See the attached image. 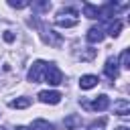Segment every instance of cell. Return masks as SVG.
Instances as JSON below:
<instances>
[{"label":"cell","instance_id":"1","mask_svg":"<svg viewBox=\"0 0 130 130\" xmlns=\"http://www.w3.org/2000/svg\"><path fill=\"white\" fill-rule=\"evenodd\" d=\"M55 22H57L59 26H65V28L75 26V24H77V12H75L73 8H65V10L55 18Z\"/></svg>","mask_w":130,"mask_h":130},{"label":"cell","instance_id":"2","mask_svg":"<svg viewBox=\"0 0 130 130\" xmlns=\"http://www.w3.org/2000/svg\"><path fill=\"white\" fill-rule=\"evenodd\" d=\"M45 81H47V83H51V85H59V83L63 81V73L59 71V67H57V65L47 63V69H45Z\"/></svg>","mask_w":130,"mask_h":130},{"label":"cell","instance_id":"3","mask_svg":"<svg viewBox=\"0 0 130 130\" xmlns=\"http://www.w3.org/2000/svg\"><path fill=\"white\" fill-rule=\"evenodd\" d=\"M45 69H47V63H45V61H35V63H32V67L28 69V81L39 83V81H41V77L45 75Z\"/></svg>","mask_w":130,"mask_h":130},{"label":"cell","instance_id":"4","mask_svg":"<svg viewBox=\"0 0 130 130\" xmlns=\"http://www.w3.org/2000/svg\"><path fill=\"white\" fill-rule=\"evenodd\" d=\"M61 98H63V95H61L59 91H53V89H51V91H49V89H45V91H41V93H39V100H41L43 104H59V102H61Z\"/></svg>","mask_w":130,"mask_h":130},{"label":"cell","instance_id":"5","mask_svg":"<svg viewBox=\"0 0 130 130\" xmlns=\"http://www.w3.org/2000/svg\"><path fill=\"white\" fill-rule=\"evenodd\" d=\"M104 71H106V75H108L110 79H116V77H118V61H116V57H110V59L106 61Z\"/></svg>","mask_w":130,"mask_h":130},{"label":"cell","instance_id":"6","mask_svg":"<svg viewBox=\"0 0 130 130\" xmlns=\"http://www.w3.org/2000/svg\"><path fill=\"white\" fill-rule=\"evenodd\" d=\"M85 39H87L89 43H102V41H104V30H102V26H91V28L87 30Z\"/></svg>","mask_w":130,"mask_h":130},{"label":"cell","instance_id":"7","mask_svg":"<svg viewBox=\"0 0 130 130\" xmlns=\"http://www.w3.org/2000/svg\"><path fill=\"white\" fill-rule=\"evenodd\" d=\"M98 81H100V79H98L95 75H81V77H79V87H81V89H91V87L98 85Z\"/></svg>","mask_w":130,"mask_h":130},{"label":"cell","instance_id":"8","mask_svg":"<svg viewBox=\"0 0 130 130\" xmlns=\"http://www.w3.org/2000/svg\"><path fill=\"white\" fill-rule=\"evenodd\" d=\"M108 106H110V98L108 95H98L95 100H93V104H91V108L95 110V112H104V110H108Z\"/></svg>","mask_w":130,"mask_h":130},{"label":"cell","instance_id":"9","mask_svg":"<svg viewBox=\"0 0 130 130\" xmlns=\"http://www.w3.org/2000/svg\"><path fill=\"white\" fill-rule=\"evenodd\" d=\"M114 114L118 116H128L130 114V102L128 100H118L114 104Z\"/></svg>","mask_w":130,"mask_h":130},{"label":"cell","instance_id":"10","mask_svg":"<svg viewBox=\"0 0 130 130\" xmlns=\"http://www.w3.org/2000/svg\"><path fill=\"white\" fill-rule=\"evenodd\" d=\"M83 16H87V18H98V16H100V8H98L95 4L85 2V4H83Z\"/></svg>","mask_w":130,"mask_h":130},{"label":"cell","instance_id":"11","mask_svg":"<svg viewBox=\"0 0 130 130\" xmlns=\"http://www.w3.org/2000/svg\"><path fill=\"white\" fill-rule=\"evenodd\" d=\"M63 124H65V128H67V130H73V128L81 126V118H79V116H75V114H71V116H67V118L63 120Z\"/></svg>","mask_w":130,"mask_h":130},{"label":"cell","instance_id":"12","mask_svg":"<svg viewBox=\"0 0 130 130\" xmlns=\"http://www.w3.org/2000/svg\"><path fill=\"white\" fill-rule=\"evenodd\" d=\"M30 130H55V128H53V124H51V122H47V120L39 118V120H35V122L30 124Z\"/></svg>","mask_w":130,"mask_h":130},{"label":"cell","instance_id":"13","mask_svg":"<svg viewBox=\"0 0 130 130\" xmlns=\"http://www.w3.org/2000/svg\"><path fill=\"white\" fill-rule=\"evenodd\" d=\"M8 106H10V108H16V110H24V108L30 106V100H28V98H16V100H12Z\"/></svg>","mask_w":130,"mask_h":130},{"label":"cell","instance_id":"14","mask_svg":"<svg viewBox=\"0 0 130 130\" xmlns=\"http://www.w3.org/2000/svg\"><path fill=\"white\" fill-rule=\"evenodd\" d=\"M120 30H122V20H112V22L108 24V32H110L112 37H118Z\"/></svg>","mask_w":130,"mask_h":130},{"label":"cell","instance_id":"15","mask_svg":"<svg viewBox=\"0 0 130 130\" xmlns=\"http://www.w3.org/2000/svg\"><path fill=\"white\" fill-rule=\"evenodd\" d=\"M120 63H122V67H124V69H128V67H130V53H128V49H124V51H122V55H120Z\"/></svg>","mask_w":130,"mask_h":130},{"label":"cell","instance_id":"16","mask_svg":"<svg viewBox=\"0 0 130 130\" xmlns=\"http://www.w3.org/2000/svg\"><path fill=\"white\" fill-rule=\"evenodd\" d=\"M28 4H30V2H26V0H24V2H14V0L8 2V6H12V8H26Z\"/></svg>","mask_w":130,"mask_h":130},{"label":"cell","instance_id":"17","mask_svg":"<svg viewBox=\"0 0 130 130\" xmlns=\"http://www.w3.org/2000/svg\"><path fill=\"white\" fill-rule=\"evenodd\" d=\"M4 41L12 43V41H14V35H10V32H4Z\"/></svg>","mask_w":130,"mask_h":130},{"label":"cell","instance_id":"18","mask_svg":"<svg viewBox=\"0 0 130 130\" xmlns=\"http://www.w3.org/2000/svg\"><path fill=\"white\" fill-rule=\"evenodd\" d=\"M116 130H128V128H126V126H120V128H116Z\"/></svg>","mask_w":130,"mask_h":130},{"label":"cell","instance_id":"19","mask_svg":"<svg viewBox=\"0 0 130 130\" xmlns=\"http://www.w3.org/2000/svg\"><path fill=\"white\" fill-rule=\"evenodd\" d=\"M0 130H6V128H0Z\"/></svg>","mask_w":130,"mask_h":130}]
</instances>
